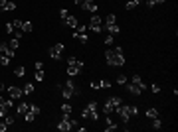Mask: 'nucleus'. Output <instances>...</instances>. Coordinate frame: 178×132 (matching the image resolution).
Here are the masks:
<instances>
[{
    "label": "nucleus",
    "mask_w": 178,
    "mask_h": 132,
    "mask_svg": "<svg viewBox=\"0 0 178 132\" xmlns=\"http://www.w3.org/2000/svg\"><path fill=\"white\" fill-rule=\"evenodd\" d=\"M60 16H61V18H66V16H69V12H67V8H61V10H60Z\"/></svg>",
    "instance_id": "obj_40"
},
{
    "label": "nucleus",
    "mask_w": 178,
    "mask_h": 132,
    "mask_svg": "<svg viewBox=\"0 0 178 132\" xmlns=\"http://www.w3.org/2000/svg\"><path fill=\"white\" fill-rule=\"evenodd\" d=\"M6 93H8L10 99H14V101H18V99H22V97H24V89H20V87H14V85L6 87Z\"/></svg>",
    "instance_id": "obj_6"
},
{
    "label": "nucleus",
    "mask_w": 178,
    "mask_h": 132,
    "mask_svg": "<svg viewBox=\"0 0 178 132\" xmlns=\"http://www.w3.org/2000/svg\"><path fill=\"white\" fill-rule=\"evenodd\" d=\"M14 22H8V24H6V32H8V34H14Z\"/></svg>",
    "instance_id": "obj_34"
},
{
    "label": "nucleus",
    "mask_w": 178,
    "mask_h": 132,
    "mask_svg": "<svg viewBox=\"0 0 178 132\" xmlns=\"http://www.w3.org/2000/svg\"><path fill=\"white\" fill-rule=\"evenodd\" d=\"M127 109H129V114H131V118H133V116H137V114H139V109H137L135 104H127Z\"/></svg>",
    "instance_id": "obj_25"
},
{
    "label": "nucleus",
    "mask_w": 178,
    "mask_h": 132,
    "mask_svg": "<svg viewBox=\"0 0 178 132\" xmlns=\"http://www.w3.org/2000/svg\"><path fill=\"white\" fill-rule=\"evenodd\" d=\"M63 49H66L63 43H56L54 47H50V57H52V59H60V57L63 55Z\"/></svg>",
    "instance_id": "obj_7"
},
{
    "label": "nucleus",
    "mask_w": 178,
    "mask_h": 132,
    "mask_svg": "<svg viewBox=\"0 0 178 132\" xmlns=\"http://www.w3.org/2000/svg\"><path fill=\"white\" fill-rule=\"evenodd\" d=\"M155 4H156V0H146V6H149V8H152Z\"/></svg>",
    "instance_id": "obj_46"
},
{
    "label": "nucleus",
    "mask_w": 178,
    "mask_h": 132,
    "mask_svg": "<svg viewBox=\"0 0 178 132\" xmlns=\"http://www.w3.org/2000/svg\"><path fill=\"white\" fill-rule=\"evenodd\" d=\"M34 67H36V69H44V63L42 61H36V63H34Z\"/></svg>",
    "instance_id": "obj_44"
},
{
    "label": "nucleus",
    "mask_w": 178,
    "mask_h": 132,
    "mask_svg": "<svg viewBox=\"0 0 178 132\" xmlns=\"http://www.w3.org/2000/svg\"><path fill=\"white\" fill-rule=\"evenodd\" d=\"M127 2H129V0H127Z\"/></svg>",
    "instance_id": "obj_50"
},
{
    "label": "nucleus",
    "mask_w": 178,
    "mask_h": 132,
    "mask_svg": "<svg viewBox=\"0 0 178 132\" xmlns=\"http://www.w3.org/2000/svg\"><path fill=\"white\" fill-rule=\"evenodd\" d=\"M115 113L119 114V118H121L123 122H129V120H131V114H129V109H127L125 103H123L121 107H117V109H115Z\"/></svg>",
    "instance_id": "obj_8"
},
{
    "label": "nucleus",
    "mask_w": 178,
    "mask_h": 132,
    "mask_svg": "<svg viewBox=\"0 0 178 132\" xmlns=\"http://www.w3.org/2000/svg\"><path fill=\"white\" fill-rule=\"evenodd\" d=\"M81 8H83L85 12H91V14H97V10H99V6L95 4V0H85L83 4H81Z\"/></svg>",
    "instance_id": "obj_11"
},
{
    "label": "nucleus",
    "mask_w": 178,
    "mask_h": 132,
    "mask_svg": "<svg viewBox=\"0 0 178 132\" xmlns=\"http://www.w3.org/2000/svg\"><path fill=\"white\" fill-rule=\"evenodd\" d=\"M8 45H10V47H12V49H16V47H18V45H20V40H16V38H12V40H10V43H8Z\"/></svg>",
    "instance_id": "obj_33"
},
{
    "label": "nucleus",
    "mask_w": 178,
    "mask_h": 132,
    "mask_svg": "<svg viewBox=\"0 0 178 132\" xmlns=\"http://www.w3.org/2000/svg\"><path fill=\"white\" fill-rule=\"evenodd\" d=\"M8 63H10V57L8 55H2V57H0V65H8Z\"/></svg>",
    "instance_id": "obj_35"
},
{
    "label": "nucleus",
    "mask_w": 178,
    "mask_h": 132,
    "mask_svg": "<svg viewBox=\"0 0 178 132\" xmlns=\"http://www.w3.org/2000/svg\"><path fill=\"white\" fill-rule=\"evenodd\" d=\"M73 40H79L81 43H87V42H89L87 34H79V32H73Z\"/></svg>",
    "instance_id": "obj_17"
},
{
    "label": "nucleus",
    "mask_w": 178,
    "mask_h": 132,
    "mask_svg": "<svg viewBox=\"0 0 178 132\" xmlns=\"http://www.w3.org/2000/svg\"><path fill=\"white\" fill-rule=\"evenodd\" d=\"M131 83H135V85H145L141 75H133V77H131Z\"/></svg>",
    "instance_id": "obj_28"
},
{
    "label": "nucleus",
    "mask_w": 178,
    "mask_h": 132,
    "mask_svg": "<svg viewBox=\"0 0 178 132\" xmlns=\"http://www.w3.org/2000/svg\"><path fill=\"white\" fill-rule=\"evenodd\" d=\"M16 8V2L14 0H6V4H4V8H2V12H10V10H14Z\"/></svg>",
    "instance_id": "obj_19"
},
{
    "label": "nucleus",
    "mask_w": 178,
    "mask_h": 132,
    "mask_svg": "<svg viewBox=\"0 0 178 132\" xmlns=\"http://www.w3.org/2000/svg\"><path fill=\"white\" fill-rule=\"evenodd\" d=\"M4 122L8 124V126H12V124L16 122V116H14V114H6V116H4Z\"/></svg>",
    "instance_id": "obj_24"
},
{
    "label": "nucleus",
    "mask_w": 178,
    "mask_h": 132,
    "mask_svg": "<svg viewBox=\"0 0 178 132\" xmlns=\"http://www.w3.org/2000/svg\"><path fill=\"white\" fill-rule=\"evenodd\" d=\"M81 116H83V118H91V120H95V122H97V120H99V113H97V103H95V101H91V103H87V107H85V109L81 110Z\"/></svg>",
    "instance_id": "obj_4"
},
{
    "label": "nucleus",
    "mask_w": 178,
    "mask_h": 132,
    "mask_svg": "<svg viewBox=\"0 0 178 132\" xmlns=\"http://www.w3.org/2000/svg\"><path fill=\"white\" fill-rule=\"evenodd\" d=\"M113 49H115V51H117V53H125V49H123L121 45H117V47H113Z\"/></svg>",
    "instance_id": "obj_47"
},
{
    "label": "nucleus",
    "mask_w": 178,
    "mask_h": 132,
    "mask_svg": "<svg viewBox=\"0 0 178 132\" xmlns=\"http://www.w3.org/2000/svg\"><path fill=\"white\" fill-rule=\"evenodd\" d=\"M44 77H46V75H44V69H36V75H34V79H36L38 83H42Z\"/></svg>",
    "instance_id": "obj_22"
},
{
    "label": "nucleus",
    "mask_w": 178,
    "mask_h": 132,
    "mask_svg": "<svg viewBox=\"0 0 178 132\" xmlns=\"http://www.w3.org/2000/svg\"><path fill=\"white\" fill-rule=\"evenodd\" d=\"M160 126H162V120H160L158 116L152 118V128H160Z\"/></svg>",
    "instance_id": "obj_32"
},
{
    "label": "nucleus",
    "mask_w": 178,
    "mask_h": 132,
    "mask_svg": "<svg viewBox=\"0 0 178 132\" xmlns=\"http://www.w3.org/2000/svg\"><path fill=\"white\" fill-rule=\"evenodd\" d=\"M75 32H79V34H87V26H77V28H75Z\"/></svg>",
    "instance_id": "obj_38"
},
{
    "label": "nucleus",
    "mask_w": 178,
    "mask_h": 132,
    "mask_svg": "<svg viewBox=\"0 0 178 132\" xmlns=\"http://www.w3.org/2000/svg\"><path fill=\"white\" fill-rule=\"evenodd\" d=\"M81 71H83V61L77 59V57H69L67 59V75L75 77V75H79Z\"/></svg>",
    "instance_id": "obj_3"
},
{
    "label": "nucleus",
    "mask_w": 178,
    "mask_h": 132,
    "mask_svg": "<svg viewBox=\"0 0 178 132\" xmlns=\"http://www.w3.org/2000/svg\"><path fill=\"white\" fill-rule=\"evenodd\" d=\"M117 83H119V85H125V83H127V75H119L117 77Z\"/></svg>",
    "instance_id": "obj_36"
},
{
    "label": "nucleus",
    "mask_w": 178,
    "mask_h": 132,
    "mask_svg": "<svg viewBox=\"0 0 178 132\" xmlns=\"http://www.w3.org/2000/svg\"><path fill=\"white\" fill-rule=\"evenodd\" d=\"M24 73H26V67H24V65H18V67L14 69V75H16V77H22Z\"/></svg>",
    "instance_id": "obj_26"
},
{
    "label": "nucleus",
    "mask_w": 178,
    "mask_h": 132,
    "mask_svg": "<svg viewBox=\"0 0 178 132\" xmlns=\"http://www.w3.org/2000/svg\"><path fill=\"white\" fill-rule=\"evenodd\" d=\"M103 28H105V30H107V32H109V34H111V36H117V34H119V32H121V28H119L117 24H107V26H103Z\"/></svg>",
    "instance_id": "obj_13"
},
{
    "label": "nucleus",
    "mask_w": 178,
    "mask_h": 132,
    "mask_svg": "<svg viewBox=\"0 0 178 132\" xmlns=\"http://www.w3.org/2000/svg\"><path fill=\"white\" fill-rule=\"evenodd\" d=\"M107 24H117V16H115V14H109L107 18H105L103 26H107Z\"/></svg>",
    "instance_id": "obj_23"
},
{
    "label": "nucleus",
    "mask_w": 178,
    "mask_h": 132,
    "mask_svg": "<svg viewBox=\"0 0 178 132\" xmlns=\"http://www.w3.org/2000/svg\"><path fill=\"white\" fill-rule=\"evenodd\" d=\"M146 116H149V118H156V116H158V109H149V110H146Z\"/></svg>",
    "instance_id": "obj_29"
},
{
    "label": "nucleus",
    "mask_w": 178,
    "mask_h": 132,
    "mask_svg": "<svg viewBox=\"0 0 178 132\" xmlns=\"http://www.w3.org/2000/svg\"><path fill=\"white\" fill-rule=\"evenodd\" d=\"M30 109V103H20L18 107H16V114H26Z\"/></svg>",
    "instance_id": "obj_14"
},
{
    "label": "nucleus",
    "mask_w": 178,
    "mask_h": 132,
    "mask_svg": "<svg viewBox=\"0 0 178 132\" xmlns=\"http://www.w3.org/2000/svg\"><path fill=\"white\" fill-rule=\"evenodd\" d=\"M109 103L113 104V109H117V107H121V104H123V99L115 95V97H111V99H109Z\"/></svg>",
    "instance_id": "obj_18"
},
{
    "label": "nucleus",
    "mask_w": 178,
    "mask_h": 132,
    "mask_svg": "<svg viewBox=\"0 0 178 132\" xmlns=\"http://www.w3.org/2000/svg\"><path fill=\"white\" fill-rule=\"evenodd\" d=\"M4 101H6V99L2 97V95H0V104H4Z\"/></svg>",
    "instance_id": "obj_49"
},
{
    "label": "nucleus",
    "mask_w": 178,
    "mask_h": 132,
    "mask_svg": "<svg viewBox=\"0 0 178 132\" xmlns=\"http://www.w3.org/2000/svg\"><path fill=\"white\" fill-rule=\"evenodd\" d=\"M73 2H75V4H77V6H81V4H83V2H85V0H73Z\"/></svg>",
    "instance_id": "obj_48"
},
{
    "label": "nucleus",
    "mask_w": 178,
    "mask_h": 132,
    "mask_svg": "<svg viewBox=\"0 0 178 132\" xmlns=\"http://www.w3.org/2000/svg\"><path fill=\"white\" fill-rule=\"evenodd\" d=\"M105 59H107V63L113 65V67L125 65V53H117L115 49H107V51H105Z\"/></svg>",
    "instance_id": "obj_2"
},
{
    "label": "nucleus",
    "mask_w": 178,
    "mask_h": 132,
    "mask_svg": "<svg viewBox=\"0 0 178 132\" xmlns=\"http://www.w3.org/2000/svg\"><path fill=\"white\" fill-rule=\"evenodd\" d=\"M60 91H61V97L66 101H69V99H73V97L79 95V87L75 85L73 79H67L66 83H63V87H60Z\"/></svg>",
    "instance_id": "obj_1"
},
{
    "label": "nucleus",
    "mask_w": 178,
    "mask_h": 132,
    "mask_svg": "<svg viewBox=\"0 0 178 132\" xmlns=\"http://www.w3.org/2000/svg\"><path fill=\"white\" fill-rule=\"evenodd\" d=\"M127 85V91L133 95V97H139V95H143V91H145V85H135V83H125Z\"/></svg>",
    "instance_id": "obj_9"
},
{
    "label": "nucleus",
    "mask_w": 178,
    "mask_h": 132,
    "mask_svg": "<svg viewBox=\"0 0 178 132\" xmlns=\"http://www.w3.org/2000/svg\"><path fill=\"white\" fill-rule=\"evenodd\" d=\"M150 91H152V93H160V87L155 83V85H150Z\"/></svg>",
    "instance_id": "obj_41"
},
{
    "label": "nucleus",
    "mask_w": 178,
    "mask_h": 132,
    "mask_svg": "<svg viewBox=\"0 0 178 132\" xmlns=\"http://www.w3.org/2000/svg\"><path fill=\"white\" fill-rule=\"evenodd\" d=\"M30 113H32V114H36V116H38V114H40V107H38V104H32V103H30Z\"/></svg>",
    "instance_id": "obj_30"
},
{
    "label": "nucleus",
    "mask_w": 178,
    "mask_h": 132,
    "mask_svg": "<svg viewBox=\"0 0 178 132\" xmlns=\"http://www.w3.org/2000/svg\"><path fill=\"white\" fill-rule=\"evenodd\" d=\"M20 30H22V32H32V22H22Z\"/></svg>",
    "instance_id": "obj_27"
},
{
    "label": "nucleus",
    "mask_w": 178,
    "mask_h": 132,
    "mask_svg": "<svg viewBox=\"0 0 178 132\" xmlns=\"http://www.w3.org/2000/svg\"><path fill=\"white\" fill-rule=\"evenodd\" d=\"M69 116H71V104L66 103L61 107V118H69Z\"/></svg>",
    "instance_id": "obj_15"
},
{
    "label": "nucleus",
    "mask_w": 178,
    "mask_h": 132,
    "mask_svg": "<svg viewBox=\"0 0 178 132\" xmlns=\"http://www.w3.org/2000/svg\"><path fill=\"white\" fill-rule=\"evenodd\" d=\"M0 55H8L10 59L16 55V49H12V47L8 45V43H4V42H0Z\"/></svg>",
    "instance_id": "obj_10"
},
{
    "label": "nucleus",
    "mask_w": 178,
    "mask_h": 132,
    "mask_svg": "<svg viewBox=\"0 0 178 132\" xmlns=\"http://www.w3.org/2000/svg\"><path fill=\"white\" fill-rule=\"evenodd\" d=\"M61 22H63V26H67V28H77V16H66V18H61Z\"/></svg>",
    "instance_id": "obj_12"
},
{
    "label": "nucleus",
    "mask_w": 178,
    "mask_h": 132,
    "mask_svg": "<svg viewBox=\"0 0 178 132\" xmlns=\"http://www.w3.org/2000/svg\"><path fill=\"white\" fill-rule=\"evenodd\" d=\"M103 113H105V114H111V113H115V109H113V104L109 103V99L105 101V104H103Z\"/></svg>",
    "instance_id": "obj_20"
},
{
    "label": "nucleus",
    "mask_w": 178,
    "mask_h": 132,
    "mask_svg": "<svg viewBox=\"0 0 178 132\" xmlns=\"http://www.w3.org/2000/svg\"><path fill=\"white\" fill-rule=\"evenodd\" d=\"M34 91H36L34 83H26V85H24V95H32Z\"/></svg>",
    "instance_id": "obj_21"
},
{
    "label": "nucleus",
    "mask_w": 178,
    "mask_h": 132,
    "mask_svg": "<svg viewBox=\"0 0 178 132\" xmlns=\"http://www.w3.org/2000/svg\"><path fill=\"white\" fill-rule=\"evenodd\" d=\"M105 43H107V45H113V36H111V34L105 38Z\"/></svg>",
    "instance_id": "obj_42"
},
{
    "label": "nucleus",
    "mask_w": 178,
    "mask_h": 132,
    "mask_svg": "<svg viewBox=\"0 0 178 132\" xmlns=\"http://www.w3.org/2000/svg\"><path fill=\"white\" fill-rule=\"evenodd\" d=\"M24 116H26V122H34V120H36V114H32L30 110H28L26 114H24Z\"/></svg>",
    "instance_id": "obj_31"
},
{
    "label": "nucleus",
    "mask_w": 178,
    "mask_h": 132,
    "mask_svg": "<svg viewBox=\"0 0 178 132\" xmlns=\"http://www.w3.org/2000/svg\"><path fill=\"white\" fill-rule=\"evenodd\" d=\"M139 4H143V0H129V2H125V8L127 10H135Z\"/></svg>",
    "instance_id": "obj_16"
},
{
    "label": "nucleus",
    "mask_w": 178,
    "mask_h": 132,
    "mask_svg": "<svg viewBox=\"0 0 178 132\" xmlns=\"http://www.w3.org/2000/svg\"><path fill=\"white\" fill-rule=\"evenodd\" d=\"M22 34H24L22 30H16V32H14V38H16V40H20V38H22Z\"/></svg>",
    "instance_id": "obj_43"
},
{
    "label": "nucleus",
    "mask_w": 178,
    "mask_h": 132,
    "mask_svg": "<svg viewBox=\"0 0 178 132\" xmlns=\"http://www.w3.org/2000/svg\"><path fill=\"white\" fill-rule=\"evenodd\" d=\"M109 87H111V83L107 79H101V89H109Z\"/></svg>",
    "instance_id": "obj_37"
},
{
    "label": "nucleus",
    "mask_w": 178,
    "mask_h": 132,
    "mask_svg": "<svg viewBox=\"0 0 178 132\" xmlns=\"http://www.w3.org/2000/svg\"><path fill=\"white\" fill-rule=\"evenodd\" d=\"M87 30L89 32H95V34L103 32V20H101V16H97V14L91 16L89 22H87Z\"/></svg>",
    "instance_id": "obj_5"
},
{
    "label": "nucleus",
    "mask_w": 178,
    "mask_h": 132,
    "mask_svg": "<svg viewBox=\"0 0 178 132\" xmlns=\"http://www.w3.org/2000/svg\"><path fill=\"white\" fill-rule=\"evenodd\" d=\"M6 128H8V124H6V122H0V132H6Z\"/></svg>",
    "instance_id": "obj_45"
},
{
    "label": "nucleus",
    "mask_w": 178,
    "mask_h": 132,
    "mask_svg": "<svg viewBox=\"0 0 178 132\" xmlns=\"http://www.w3.org/2000/svg\"><path fill=\"white\" fill-rule=\"evenodd\" d=\"M91 87H93V89H101V79H99V81H93V83H91Z\"/></svg>",
    "instance_id": "obj_39"
}]
</instances>
